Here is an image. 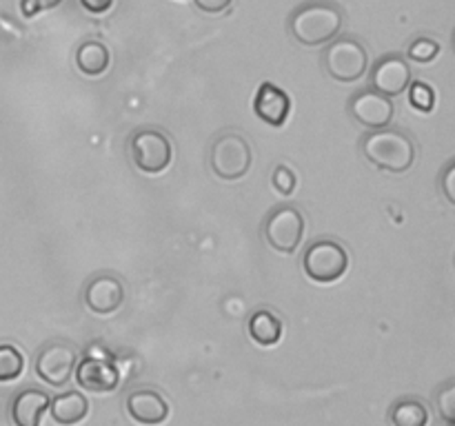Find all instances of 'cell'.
I'll return each mask as SVG.
<instances>
[{
    "instance_id": "obj_13",
    "label": "cell",
    "mask_w": 455,
    "mask_h": 426,
    "mask_svg": "<svg viewBox=\"0 0 455 426\" xmlns=\"http://www.w3.org/2000/svg\"><path fill=\"white\" fill-rule=\"evenodd\" d=\"M253 111L269 127H283L291 114V98L278 84L262 83L253 98Z\"/></svg>"
},
{
    "instance_id": "obj_23",
    "label": "cell",
    "mask_w": 455,
    "mask_h": 426,
    "mask_svg": "<svg viewBox=\"0 0 455 426\" xmlns=\"http://www.w3.org/2000/svg\"><path fill=\"white\" fill-rule=\"evenodd\" d=\"M438 53H440V44L435 43L434 38H429V36H420V38H416L411 44H409L407 56L411 58L413 62H431L438 58Z\"/></svg>"
},
{
    "instance_id": "obj_25",
    "label": "cell",
    "mask_w": 455,
    "mask_h": 426,
    "mask_svg": "<svg viewBox=\"0 0 455 426\" xmlns=\"http://www.w3.org/2000/svg\"><path fill=\"white\" fill-rule=\"evenodd\" d=\"M60 3L62 0H22L20 9L27 18H31V16H36L38 12H44V9L58 7Z\"/></svg>"
},
{
    "instance_id": "obj_10",
    "label": "cell",
    "mask_w": 455,
    "mask_h": 426,
    "mask_svg": "<svg viewBox=\"0 0 455 426\" xmlns=\"http://www.w3.org/2000/svg\"><path fill=\"white\" fill-rule=\"evenodd\" d=\"M349 115L363 127L378 131V129H387L394 120L395 106L394 100L382 93L373 91V89H363L355 91L349 100Z\"/></svg>"
},
{
    "instance_id": "obj_9",
    "label": "cell",
    "mask_w": 455,
    "mask_h": 426,
    "mask_svg": "<svg viewBox=\"0 0 455 426\" xmlns=\"http://www.w3.org/2000/svg\"><path fill=\"white\" fill-rule=\"evenodd\" d=\"M369 83H371L369 89H373V91L382 93L387 98L403 96L409 89V84L413 83L411 67H409L407 58H403L400 53H387V56H382L371 67Z\"/></svg>"
},
{
    "instance_id": "obj_2",
    "label": "cell",
    "mask_w": 455,
    "mask_h": 426,
    "mask_svg": "<svg viewBox=\"0 0 455 426\" xmlns=\"http://www.w3.org/2000/svg\"><path fill=\"white\" fill-rule=\"evenodd\" d=\"M360 151L373 167L389 173H404L416 162V142L403 129H378L360 140Z\"/></svg>"
},
{
    "instance_id": "obj_5",
    "label": "cell",
    "mask_w": 455,
    "mask_h": 426,
    "mask_svg": "<svg viewBox=\"0 0 455 426\" xmlns=\"http://www.w3.org/2000/svg\"><path fill=\"white\" fill-rule=\"evenodd\" d=\"M129 155L138 171L147 176H158L172 164L173 146L163 131L154 127H142L129 138Z\"/></svg>"
},
{
    "instance_id": "obj_24",
    "label": "cell",
    "mask_w": 455,
    "mask_h": 426,
    "mask_svg": "<svg viewBox=\"0 0 455 426\" xmlns=\"http://www.w3.org/2000/svg\"><path fill=\"white\" fill-rule=\"evenodd\" d=\"M271 185H274V189L278 191V193L291 195L298 186V178L287 164H278V167L274 169V173H271Z\"/></svg>"
},
{
    "instance_id": "obj_1",
    "label": "cell",
    "mask_w": 455,
    "mask_h": 426,
    "mask_svg": "<svg viewBox=\"0 0 455 426\" xmlns=\"http://www.w3.org/2000/svg\"><path fill=\"white\" fill-rule=\"evenodd\" d=\"M345 25V13L331 0H307L289 16V34L307 47L336 40Z\"/></svg>"
},
{
    "instance_id": "obj_27",
    "label": "cell",
    "mask_w": 455,
    "mask_h": 426,
    "mask_svg": "<svg viewBox=\"0 0 455 426\" xmlns=\"http://www.w3.org/2000/svg\"><path fill=\"white\" fill-rule=\"evenodd\" d=\"M453 180H455V164L449 162L447 169H444L443 178H440V186H443L444 195H447L449 202H455V189H453Z\"/></svg>"
},
{
    "instance_id": "obj_15",
    "label": "cell",
    "mask_w": 455,
    "mask_h": 426,
    "mask_svg": "<svg viewBox=\"0 0 455 426\" xmlns=\"http://www.w3.org/2000/svg\"><path fill=\"white\" fill-rule=\"evenodd\" d=\"M49 404H52V398L47 390H40L36 386L18 390L9 408L13 426H40V420L49 411Z\"/></svg>"
},
{
    "instance_id": "obj_28",
    "label": "cell",
    "mask_w": 455,
    "mask_h": 426,
    "mask_svg": "<svg viewBox=\"0 0 455 426\" xmlns=\"http://www.w3.org/2000/svg\"><path fill=\"white\" fill-rule=\"evenodd\" d=\"M83 4V9H87L93 16H100V13H107L111 7H114V0H78Z\"/></svg>"
},
{
    "instance_id": "obj_11",
    "label": "cell",
    "mask_w": 455,
    "mask_h": 426,
    "mask_svg": "<svg viewBox=\"0 0 455 426\" xmlns=\"http://www.w3.org/2000/svg\"><path fill=\"white\" fill-rule=\"evenodd\" d=\"M84 306L96 315H111L123 306L124 284L116 275L100 273L93 275L83 293Z\"/></svg>"
},
{
    "instance_id": "obj_8",
    "label": "cell",
    "mask_w": 455,
    "mask_h": 426,
    "mask_svg": "<svg viewBox=\"0 0 455 426\" xmlns=\"http://www.w3.org/2000/svg\"><path fill=\"white\" fill-rule=\"evenodd\" d=\"M78 364V351L65 340H52L36 355V373L49 386H65Z\"/></svg>"
},
{
    "instance_id": "obj_18",
    "label": "cell",
    "mask_w": 455,
    "mask_h": 426,
    "mask_svg": "<svg viewBox=\"0 0 455 426\" xmlns=\"http://www.w3.org/2000/svg\"><path fill=\"white\" fill-rule=\"evenodd\" d=\"M109 49H107L100 40H84V43L76 49V67H78L84 75H102L109 69Z\"/></svg>"
},
{
    "instance_id": "obj_7",
    "label": "cell",
    "mask_w": 455,
    "mask_h": 426,
    "mask_svg": "<svg viewBox=\"0 0 455 426\" xmlns=\"http://www.w3.org/2000/svg\"><path fill=\"white\" fill-rule=\"evenodd\" d=\"M262 235L274 251L293 253L305 238V216L300 209L291 204L271 209L262 225Z\"/></svg>"
},
{
    "instance_id": "obj_16",
    "label": "cell",
    "mask_w": 455,
    "mask_h": 426,
    "mask_svg": "<svg viewBox=\"0 0 455 426\" xmlns=\"http://www.w3.org/2000/svg\"><path fill=\"white\" fill-rule=\"evenodd\" d=\"M49 413H52L53 422L60 426H76L87 417L89 413V399L84 398L80 390H65V393L56 395L49 404Z\"/></svg>"
},
{
    "instance_id": "obj_17",
    "label": "cell",
    "mask_w": 455,
    "mask_h": 426,
    "mask_svg": "<svg viewBox=\"0 0 455 426\" xmlns=\"http://www.w3.org/2000/svg\"><path fill=\"white\" fill-rule=\"evenodd\" d=\"M247 328L251 340L260 346H274L278 344L280 337H283V320L269 309L253 311L251 318H249Z\"/></svg>"
},
{
    "instance_id": "obj_26",
    "label": "cell",
    "mask_w": 455,
    "mask_h": 426,
    "mask_svg": "<svg viewBox=\"0 0 455 426\" xmlns=\"http://www.w3.org/2000/svg\"><path fill=\"white\" fill-rule=\"evenodd\" d=\"M194 3L204 13H222L231 7L234 0H194Z\"/></svg>"
},
{
    "instance_id": "obj_21",
    "label": "cell",
    "mask_w": 455,
    "mask_h": 426,
    "mask_svg": "<svg viewBox=\"0 0 455 426\" xmlns=\"http://www.w3.org/2000/svg\"><path fill=\"white\" fill-rule=\"evenodd\" d=\"M409 102H411L413 109L422 111V114H431L435 106V91L431 89V84L416 80V83L409 84Z\"/></svg>"
},
{
    "instance_id": "obj_4",
    "label": "cell",
    "mask_w": 455,
    "mask_h": 426,
    "mask_svg": "<svg viewBox=\"0 0 455 426\" xmlns=\"http://www.w3.org/2000/svg\"><path fill=\"white\" fill-rule=\"evenodd\" d=\"M253 162L249 140L240 133L227 131L213 140L209 149V164L212 171L222 180H240L249 173Z\"/></svg>"
},
{
    "instance_id": "obj_12",
    "label": "cell",
    "mask_w": 455,
    "mask_h": 426,
    "mask_svg": "<svg viewBox=\"0 0 455 426\" xmlns=\"http://www.w3.org/2000/svg\"><path fill=\"white\" fill-rule=\"evenodd\" d=\"M76 382L89 393H111L120 384V371L114 362L102 358H83L74 368Z\"/></svg>"
},
{
    "instance_id": "obj_3",
    "label": "cell",
    "mask_w": 455,
    "mask_h": 426,
    "mask_svg": "<svg viewBox=\"0 0 455 426\" xmlns=\"http://www.w3.org/2000/svg\"><path fill=\"white\" fill-rule=\"evenodd\" d=\"M302 269L314 282L333 284L349 269V251L338 240H315L302 256Z\"/></svg>"
},
{
    "instance_id": "obj_6",
    "label": "cell",
    "mask_w": 455,
    "mask_h": 426,
    "mask_svg": "<svg viewBox=\"0 0 455 426\" xmlns=\"http://www.w3.org/2000/svg\"><path fill=\"white\" fill-rule=\"evenodd\" d=\"M323 67L338 83H355L369 69V53L355 38H336L323 51Z\"/></svg>"
},
{
    "instance_id": "obj_14",
    "label": "cell",
    "mask_w": 455,
    "mask_h": 426,
    "mask_svg": "<svg viewBox=\"0 0 455 426\" xmlns=\"http://www.w3.org/2000/svg\"><path fill=\"white\" fill-rule=\"evenodd\" d=\"M169 404L158 390L136 389L127 395V413L133 422L142 426H160L169 417Z\"/></svg>"
},
{
    "instance_id": "obj_20",
    "label": "cell",
    "mask_w": 455,
    "mask_h": 426,
    "mask_svg": "<svg viewBox=\"0 0 455 426\" xmlns=\"http://www.w3.org/2000/svg\"><path fill=\"white\" fill-rule=\"evenodd\" d=\"M25 371V355L13 344H0V382H13Z\"/></svg>"
},
{
    "instance_id": "obj_19",
    "label": "cell",
    "mask_w": 455,
    "mask_h": 426,
    "mask_svg": "<svg viewBox=\"0 0 455 426\" xmlns=\"http://www.w3.org/2000/svg\"><path fill=\"white\" fill-rule=\"evenodd\" d=\"M391 426H427L429 408L420 398H400L389 411Z\"/></svg>"
},
{
    "instance_id": "obj_22",
    "label": "cell",
    "mask_w": 455,
    "mask_h": 426,
    "mask_svg": "<svg viewBox=\"0 0 455 426\" xmlns=\"http://www.w3.org/2000/svg\"><path fill=\"white\" fill-rule=\"evenodd\" d=\"M435 406H438L440 417L447 422L449 426L455 422V380L444 382L435 393Z\"/></svg>"
}]
</instances>
